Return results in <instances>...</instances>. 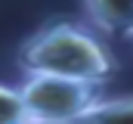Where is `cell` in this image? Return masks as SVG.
Wrapping results in <instances>:
<instances>
[{"instance_id":"6da1fadb","label":"cell","mask_w":133,"mask_h":124,"mask_svg":"<svg viewBox=\"0 0 133 124\" xmlns=\"http://www.w3.org/2000/svg\"><path fill=\"white\" fill-rule=\"evenodd\" d=\"M19 65L25 68V75L40 71L90 84H102L115 71V59L105 40L93 28L68 19L50 22L40 31H34L19 50Z\"/></svg>"},{"instance_id":"7a4b0ae2","label":"cell","mask_w":133,"mask_h":124,"mask_svg":"<svg viewBox=\"0 0 133 124\" xmlns=\"http://www.w3.org/2000/svg\"><path fill=\"white\" fill-rule=\"evenodd\" d=\"M96 87L99 84H90V81L31 71L22 81L19 96H22L28 124H68L81 121L93 109V102L99 99Z\"/></svg>"},{"instance_id":"3957f363","label":"cell","mask_w":133,"mask_h":124,"mask_svg":"<svg viewBox=\"0 0 133 124\" xmlns=\"http://www.w3.org/2000/svg\"><path fill=\"white\" fill-rule=\"evenodd\" d=\"M90 25L111 37H133V0H84Z\"/></svg>"},{"instance_id":"277c9868","label":"cell","mask_w":133,"mask_h":124,"mask_svg":"<svg viewBox=\"0 0 133 124\" xmlns=\"http://www.w3.org/2000/svg\"><path fill=\"white\" fill-rule=\"evenodd\" d=\"M81 121H87V124H133V96H121V99H102L99 96Z\"/></svg>"},{"instance_id":"5b68a950","label":"cell","mask_w":133,"mask_h":124,"mask_svg":"<svg viewBox=\"0 0 133 124\" xmlns=\"http://www.w3.org/2000/svg\"><path fill=\"white\" fill-rule=\"evenodd\" d=\"M0 124H28V115H25L19 87L0 84Z\"/></svg>"},{"instance_id":"8992f818","label":"cell","mask_w":133,"mask_h":124,"mask_svg":"<svg viewBox=\"0 0 133 124\" xmlns=\"http://www.w3.org/2000/svg\"><path fill=\"white\" fill-rule=\"evenodd\" d=\"M68 124H87V121H68Z\"/></svg>"}]
</instances>
